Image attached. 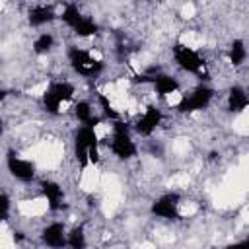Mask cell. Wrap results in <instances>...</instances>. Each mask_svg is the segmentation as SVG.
Returning <instances> with one entry per match:
<instances>
[{"mask_svg":"<svg viewBox=\"0 0 249 249\" xmlns=\"http://www.w3.org/2000/svg\"><path fill=\"white\" fill-rule=\"evenodd\" d=\"M74 158L80 169L88 165H97L101 161L99 156V138L93 126H80L74 134Z\"/></svg>","mask_w":249,"mask_h":249,"instance_id":"6da1fadb","label":"cell"},{"mask_svg":"<svg viewBox=\"0 0 249 249\" xmlns=\"http://www.w3.org/2000/svg\"><path fill=\"white\" fill-rule=\"evenodd\" d=\"M171 54H173V60L177 62V66L189 74H195L198 76L200 80H206L208 78V70H206V62L204 58L191 47H187L185 43L177 41L173 47H171Z\"/></svg>","mask_w":249,"mask_h":249,"instance_id":"7a4b0ae2","label":"cell"},{"mask_svg":"<svg viewBox=\"0 0 249 249\" xmlns=\"http://www.w3.org/2000/svg\"><path fill=\"white\" fill-rule=\"evenodd\" d=\"M66 54H68V62H70L72 70H74L76 74L84 76V78H95V76H99V74L103 72V68H105L103 60L95 58L88 49H80V47H76V45H70Z\"/></svg>","mask_w":249,"mask_h":249,"instance_id":"3957f363","label":"cell"},{"mask_svg":"<svg viewBox=\"0 0 249 249\" xmlns=\"http://www.w3.org/2000/svg\"><path fill=\"white\" fill-rule=\"evenodd\" d=\"M72 95H74V84L62 80V82L49 84V88L43 91L41 101H43V107H45L47 113L58 115L60 113V105L66 103V101H70Z\"/></svg>","mask_w":249,"mask_h":249,"instance_id":"277c9868","label":"cell"},{"mask_svg":"<svg viewBox=\"0 0 249 249\" xmlns=\"http://www.w3.org/2000/svg\"><path fill=\"white\" fill-rule=\"evenodd\" d=\"M111 152L117 160H130L136 156V144L130 136L128 126L119 119L113 123V136H111Z\"/></svg>","mask_w":249,"mask_h":249,"instance_id":"5b68a950","label":"cell"},{"mask_svg":"<svg viewBox=\"0 0 249 249\" xmlns=\"http://www.w3.org/2000/svg\"><path fill=\"white\" fill-rule=\"evenodd\" d=\"M214 97V89L206 84H200L196 86L189 95H183L181 101L177 103V111L183 113V115H189V113H196V111H202L210 105Z\"/></svg>","mask_w":249,"mask_h":249,"instance_id":"8992f818","label":"cell"},{"mask_svg":"<svg viewBox=\"0 0 249 249\" xmlns=\"http://www.w3.org/2000/svg\"><path fill=\"white\" fill-rule=\"evenodd\" d=\"M179 202H181V195L179 193H165L161 196H158L152 206L150 212L156 218H163V220H179Z\"/></svg>","mask_w":249,"mask_h":249,"instance_id":"52a82bcc","label":"cell"},{"mask_svg":"<svg viewBox=\"0 0 249 249\" xmlns=\"http://www.w3.org/2000/svg\"><path fill=\"white\" fill-rule=\"evenodd\" d=\"M6 167H8V171H10V175L14 177V179H18V181H21V183H29V181H33V177H35V163L33 161H29V160H23V158H19L16 152H8V156H6Z\"/></svg>","mask_w":249,"mask_h":249,"instance_id":"ba28073f","label":"cell"},{"mask_svg":"<svg viewBox=\"0 0 249 249\" xmlns=\"http://www.w3.org/2000/svg\"><path fill=\"white\" fill-rule=\"evenodd\" d=\"M161 121H163L161 111H160L156 105H148L146 111L136 119V123H134V130H136L140 136H150V134L161 124Z\"/></svg>","mask_w":249,"mask_h":249,"instance_id":"9c48e42d","label":"cell"},{"mask_svg":"<svg viewBox=\"0 0 249 249\" xmlns=\"http://www.w3.org/2000/svg\"><path fill=\"white\" fill-rule=\"evenodd\" d=\"M41 241L51 249H62L64 245H68V233H66L64 224L53 222L45 226L41 231Z\"/></svg>","mask_w":249,"mask_h":249,"instance_id":"30bf717a","label":"cell"},{"mask_svg":"<svg viewBox=\"0 0 249 249\" xmlns=\"http://www.w3.org/2000/svg\"><path fill=\"white\" fill-rule=\"evenodd\" d=\"M41 195L45 196L49 210L56 212V210H60L64 206V191H62V187L56 181L43 179L41 181Z\"/></svg>","mask_w":249,"mask_h":249,"instance_id":"8fae6325","label":"cell"},{"mask_svg":"<svg viewBox=\"0 0 249 249\" xmlns=\"http://www.w3.org/2000/svg\"><path fill=\"white\" fill-rule=\"evenodd\" d=\"M226 107H228V111L233 113V115L243 113V111L249 107V93H247V89H245L243 86H237V84L231 86V88L228 89Z\"/></svg>","mask_w":249,"mask_h":249,"instance_id":"7c38bea8","label":"cell"},{"mask_svg":"<svg viewBox=\"0 0 249 249\" xmlns=\"http://www.w3.org/2000/svg\"><path fill=\"white\" fill-rule=\"evenodd\" d=\"M54 19H56V12L49 4H35L27 12V21L31 27H41V25H47Z\"/></svg>","mask_w":249,"mask_h":249,"instance_id":"4fadbf2b","label":"cell"},{"mask_svg":"<svg viewBox=\"0 0 249 249\" xmlns=\"http://www.w3.org/2000/svg\"><path fill=\"white\" fill-rule=\"evenodd\" d=\"M152 88L158 95L165 97L179 89V82H177V78H173L169 74H156V76H152Z\"/></svg>","mask_w":249,"mask_h":249,"instance_id":"5bb4252c","label":"cell"},{"mask_svg":"<svg viewBox=\"0 0 249 249\" xmlns=\"http://www.w3.org/2000/svg\"><path fill=\"white\" fill-rule=\"evenodd\" d=\"M74 115L76 119L82 123V126H97L101 123V117H95L93 111H91V105L88 101H78L74 105Z\"/></svg>","mask_w":249,"mask_h":249,"instance_id":"9a60e30c","label":"cell"},{"mask_svg":"<svg viewBox=\"0 0 249 249\" xmlns=\"http://www.w3.org/2000/svg\"><path fill=\"white\" fill-rule=\"evenodd\" d=\"M228 58H230V64L231 66H241L247 58V47L243 43V39H233L230 43V51H228Z\"/></svg>","mask_w":249,"mask_h":249,"instance_id":"2e32d148","label":"cell"},{"mask_svg":"<svg viewBox=\"0 0 249 249\" xmlns=\"http://www.w3.org/2000/svg\"><path fill=\"white\" fill-rule=\"evenodd\" d=\"M78 37H84V39H88V37H93V35H97V31H99V25H97V21L93 19V18H89V16H84L78 23H76V27L72 29Z\"/></svg>","mask_w":249,"mask_h":249,"instance_id":"e0dca14e","label":"cell"},{"mask_svg":"<svg viewBox=\"0 0 249 249\" xmlns=\"http://www.w3.org/2000/svg\"><path fill=\"white\" fill-rule=\"evenodd\" d=\"M82 18H84V14L80 12L78 4H66L64 10H62V14H60V19H62L70 29H74L76 23H78Z\"/></svg>","mask_w":249,"mask_h":249,"instance_id":"ac0fdd59","label":"cell"},{"mask_svg":"<svg viewBox=\"0 0 249 249\" xmlns=\"http://www.w3.org/2000/svg\"><path fill=\"white\" fill-rule=\"evenodd\" d=\"M53 47H54V37L51 33H47V31L39 33L35 37V41H33V53L35 54H47Z\"/></svg>","mask_w":249,"mask_h":249,"instance_id":"d6986e66","label":"cell"},{"mask_svg":"<svg viewBox=\"0 0 249 249\" xmlns=\"http://www.w3.org/2000/svg\"><path fill=\"white\" fill-rule=\"evenodd\" d=\"M88 241H86V231L84 226H74L68 231V247L70 249H86Z\"/></svg>","mask_w":249,"mask_h":249,"instance_id":"ffe728a7","label":"cell"},{"mask_svg":"<svg viewBox=\"0 0 249 249\" xmlns=\"http://www.w3.org/2000/svg\"><path fill=\"white\" fill-rule=\"evenodd\" d=\"M97 101H99V105H101V111H103V115H105L107 119L119 121V113L113 109V105H111V101L107 99V95H105V93L97 91Z\"/></svg>","mask_w":249,"mask_h":249,"instance_id":"44dd1931","label":"cell"},{"mask_svg":"<svg viewBox=\"0 0 249 249\" xmlns=\"http://www.w3.org/2000/svg\"><path fill=\"white\" fill-rule=\"evenodd\" d=\"M0 208H2L0 218L2 220H8V214H10V196H8V193H2L0 195Z\"/></svg>","mask_w":249,"mask_h":249,"instance_id":"7402d4cb","label":"cell"},{"mask_svg":"<svg viewBox=\"0 0 249 249\" xmlns=\"http://www.w3.org/2000/svg\"><path fill=\"white\" fill-rule=\"evenodd\" d=\"M224 249H249V235H247L245 239H241V241H237V243H231V245H228V247H224Z\"/></svg>","mask_w":249,"mask_h":249,"instance_id":"603a6c76","label":"cell"},{"mask_svg":"<svg viewBox=\"0 0 249 249\" xmlns=\"http://www.w3.org/2000/svg\"><path fill=\"white\" fill-rule=\"evenodd\" d=\"M14 239H16V241H21V239H23L21 231H16V233H14Z\"/></svg>","mask_w":249,"mask_h":249,"instance_id":"cb8c5ba5","label":"cell"}]
</instances>
